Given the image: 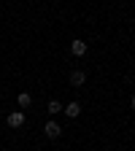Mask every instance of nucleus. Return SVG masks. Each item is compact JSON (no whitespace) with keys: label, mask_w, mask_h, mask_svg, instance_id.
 <instances>
[{"label":"nucleus","mask_w":135,"mask_h":151,"mask_svg":"<svg viewBox=\"0 0 135 151\" xmlns=\"http://www.w3.org/2000/svg\"><path fill=\"white\" fill-rule=\"evenodd\" d=\"M62 113H65L68 119H76V116L81 113V103H76V100H73V103H68V105L62 108Z\"/></svg>","instance_id":"7ed1b4c3"},{"label":"nucleus","mask_w":135,"mask_h":151,"mask_svg":"<svg viewBox=\"0 0 135 151\" xmlns=\"http://www.w3.org/2000/svg\"><path fill=\"white\" fill-rule=\"evenodd\" d=\"M62 108H65V105H62L60 100H49V105H46V111L51 113V116H57V113H62Z\"/></svg>","instance_id":"0eeeda50"},{"label":"nucleus","mask_w":135,"mask_h":151,"mask_svg":"<svg viewBox=\"0 0 135 151\" xmlns=\"http://www.w3.org/2000/svg\"><path fill=\"white\" fill-rule=\"evenodd\" d=\"M103 151H111V148H103Z\"/></svg>","instance_id":"1a4fd4ad"},{"label":"nucleus","mask_w":135,"mask_h":151,"mask_svg":"<svg viewBox=\"0 0 135 151\" xmlns=\"http://www.w3.org/2000/svg\"><path fill=\"white\" fill-rule=\"evenodd\" d=\"M43 132H46V138H60L62 135V127L57 124V122H46L43 124Z\"/></svg>","instance_id":"f03ea898"},{"label":"nucleus","mask_w":135,"mask_h":151,"mask_svg":"<svg viewBox=\"0 0 135 151\" xmlns=\"http://www.w3.org/2000/svg\"><path fill=\"white\" fill-rule=\"evenodd\" d=\"M70 51H73L76 57H84V54H87V43L81 41V38H76V41H70Z\"/></svg>","instance_id":"39448f33"},{"label":"nucleus","mask_w":135,"mask_h":151,"mask_svg":"<svg viewBox=\"0 0 135 151\" xmlns=\"http://www.w3.org/2000/svg\"><path fill=\"white\" fill-rule=\"evenodd\" d=\"M16 103H19V108H30L32 105V94L30 92H19L16 94Z\"/></svg>","instance_id":"423d86ee"},{"label":"nucleus","mask_w":135,"mask_h":151,"mask_svg":"<svg viewBox=\"0 0 135 151\" xmlns=\"http://www.w3.org/2000/svg\"><path fill=\"white\" fill-rule=\"evenodd\" d=\"M6 124H8V127H14V129H19V127L25 124V111H14V113H8Z\"/></svg>","instance_id":"f257e3e1"},{"label":"nucleus","mask_w":135,"mask_h":151,"mask_svg":"<svg viewBox=\"0 0 135 151\" xmlns=\"http://www.w3.org/2000/svg\"><path fill=\"white\" fill-rule=\"evenodd\" d=\"M87 84V73L84 70H73L70 73V86H84Z\"/></svg>","instance_id":"20e7f679"},{"label":"nucleus","mask_w":135,"mask_h":151,"mask_svg":"<svg viewBox=\"0 0 135 151\" xmlns=\"http://www.w3.org/2000/svg\"><path fill=\"white\" fill-rule=\"evenodd\" d=\"M130 105H132V111H135V94H132V100H130Z\"/></svg>","instance_id":"6e6552de"}]
</instances>
